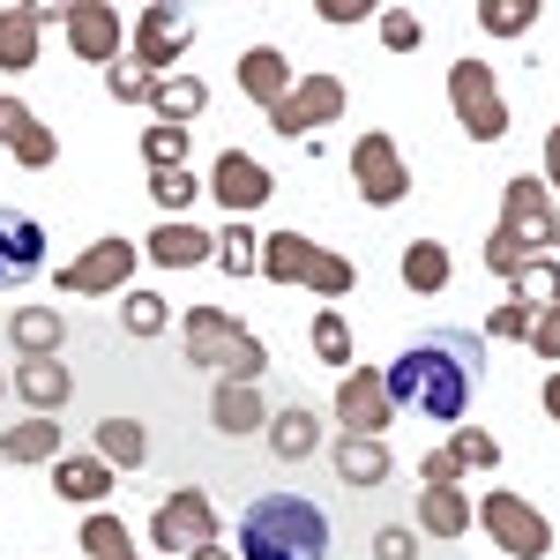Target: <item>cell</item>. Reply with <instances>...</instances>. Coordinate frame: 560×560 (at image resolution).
I'll list each match as a JSON object with an SVG mask.
<instances>
[{"instance_id":"16","label":"cell","mask_w":560,"mask_h":560,"mask_svg":"<svg viewBox=\"0 0 560 560\" xmlns=\"http://www.w3.org/2000/svg\"><path fill=\"white\" fill-rule=\"evenodd\" d=\"M8 388L31 404V419H52L68 396H75V374L60 366V359H15V374H8Z\"/></svg>"},{"instance_id":"8","label":"cell","mask_w":560,"mask_h":560,"mask_svg":"<svg viewBox=\"0 0 560 560\" xmlns=\"http://www.w3.org/2000/svg\"><path fill=\"white\" fill-rule=\"evenodd\" d=\"M255 329H240L224 306H187V322H179V345H187V366H202V374H232V351L247 345Z\"/></svg>"},{"instance_id":"26","label":"cell","mask_w":560,"mask_h":560,"mask_svg":"<svg viewBox=\"0 0 560 560\" xmlns=\"http://www.w3.org/2000/svg\"><path fill=\"white\" fill-rule=\"evenodd\" d=\"M60 419H23L0 433V464H60Z\"/></svg>"},{"instance_id":"44","label":"cell","mask_w":560,"mask_h":560,"mask_svg":"<svg viewBox=\"0 0 560 560\" xmlns=\"http://www.w3.org/2000/svg\"><path fill=\"white\" fill-rule=\"evenodd\" d=\"M374 560H419V530L411 523H382L374 530Z\"/></svg>"},{"instance_id":"54","label":"cell","mask_w":560,"mask_h":560,"mask_svg":"<svg viewBox=\"0 0 560 560\" xmlns=\"http://www.w3.org/2000/svg\"><path fill=\"white\" fill-rule=\"evenodd\" d=\"M553 247H560V210H553Z\"/></svg>"},{"instance_id":"5","label":"cell","mask_w":560,"mask_h":560,"mask_svg":"<svg viewBox=\"0 0 560 560\" xmlns=\"http://www.w3.org/2000/svg\"><path fill=\"white\" fill-rule=\"evenodd\" d=\"M478 523H486V538H493L501 553H516V560L553 553V523L538 516L523 493H486V501H478Z\"/></svg>"},{"instance_id":"14","label":"cell","mask_w":560,"mask_h":560,"mask_svg":"<svg viewBox=\"0 0 560 560\" xmlns=\"http://www.w3.org/2000/svg\"><path fill=\"white\" fill-rule=\"evenodd\" d=\"M60 31H68V45H75L83 60H97V68H113V60H120V45H128V31H120V8H105V0H75Z\"/></svg>"},{"instance_id":"18","label":"cell","mask_w":560,"mask_h":560,"mask_svg":"<svg viewBox=\"0 0 560 560\" xmlns=\"http://www.w3.org/2000/svg\"><path fill=\"white\" fill-rule=\"evenodd\" d=\"M113 486H120V471H113V464H97L90 448L52 464V493H60V501H75V509H105V493H113Z\"/></svg>"},{"instance_id":"6","label":"cell","mask_w":560,"mask_h":560,"mask_svg":"<svg viewBox=\"0 0 560 560\" xmlns=\"http://www.w3.org/2000/svg\"><path fill=\"white\" fill-rule=\"evenodd\" d=\"M351 179H359V195L374 202V210H396L404 195H411V173H404V150H396V135L366 128L351 142Z\"/></svg>"},{"instance_id":"38","label":"cell","mask_w":560,"mask_h":560,"mask_svg":"<svg viewBox=\"0 0 560 560\" xmlns=\"http://www.w3.org/2000/svg\"><path fill=\"white\" fill-rule=\"evenodd\" d=\"M187 135H195V128H165V120L142 135V158H150V173H173V165H187Z\"/></svg>"},{"instance_id":"12","label":"cell","mask_w":560,"mask_h":560,"mask_svg":"<svg viewBox=\"0 0 560 560\" xmlns=\"http://www.w3.org/2000/svg\"><path fill=\"white\" fill-rule=\"evenodd\" d=\"M337 419H345V433H382L388 419H396L382 366H351L345 382H337Z\"/></svg>"},{"instance_id":"2","label":"cell","mask_w":560,"mask_h":560,"mask_svg":"<svg viewBox=\"0 0 560 560\" xmlns=\"http://www.w3.org/2000/svg\"><path fill=\"white\" fill-rule=\"evenodd\" d=\"M240 560H329V516L300 493H261L240 516Z\"/></svg>"},{"instance_id":"31","label":"cell","mask_w":560,"mask_h":560,"mask_svg":"<svg viewBox=\"0 0 560 560\" xmlns=\"http://www.w3.org/2000/svg\"><path fill=\"white\" fill-rule=\"evenodd\" d=\"M396 269H404L411 292H441V284H448V247H441V240H404V261H396Z\"/></svg>"},{"instance_id":"45","label":"cell","mask_w":560,"mask_h":560,"mask_svg":"<svg viewBox=\"0 0 560 560\" xmlns=\"http://www.w3.org/2000/svg\"><path fill=\"white\" fill-rule=\"evenodd\" d=\"M31 128H38V113H31L23 97H0V142L23 150V135H31Z\"/></svg>"},{"instance_id":"11","label":"cell","mask_w":560,"mask_h":560,"mask_svg":"<svg viewBox=\"0 0 560 560\" xmlns=\"http://www.w3.org/2000/svg\"><path fill=\"white\" fill-rule=\"evenodd\" d=\"M210 195H217L232 217H247V210H261V202L277 195V179H269V165H261V158H247V150H224V158L210 165Z\"/></svg>"},{"instance_id":"20","label":"cell","mask_w":560,"mask_h":560,"mask_svg":"<svg viewBox=\"0 0 560 560\" xmlns=\"http://www.w3.org/2000/svg\"><path fill=\"white\" fill-rule=\"evenodd\" d=\"M210 427L224 433V441H240V433H261V427H269V411H261V388H255V382H217V396H210Z\"/></svg>"},{"instance_id":"52","label":"cell","mask_w":560,"mask_h":560,"mask_svg":"<svg viewBox=\"0 0 560 560\" xmlns=\"http://www.w3.org/2000/svg\"><path fill=\"white\" fill-rule=\"evenodd\" d=\"M195 560H232V546H202V553H195Z\"/></svg>"},{"instance_id":"43","label":"cell","mask_w":560,"mask_h":560,"mask_svg":"<svg viewBox=\"0 0 560 560\" xmlns=\"http://www.w3.org/2000/svg\"><path fill=\"white\" fill-rule=\"evenodd\" d=\"M530 322H538L530 306L501 300V306H493V314H486V337H509V345H523V337H530Z\"/></svg>"},{"instance_id":"28","label":"cell","mask_w":560,"mask_h":560,"mask_svg":"<svg viewBox=\"0 0 560 560\" xmlns=\"http://www.w3.org/2000/svg\"><path fill=\"white\" fill-rule=\"evenodd\" d=\"M419 530L427 538H464L471 530V493L464 486H427L419 493Z\"/></svg>"},{"instance_id":"10","label":"cell","mask_w":560,"mask_h":560,"mask_svg":"<svg viewBox=\"0 0 560 560\" xmlns=\"http://www.w3.org/2000/svg\"><path fill=\"white\" fill-rule=\"evenodd\" d=\"M187 45H195V23H187L179 8L158 0V8L135 15V45H128V52L150 68V75H179V52H187Z\"/></svg>"},{"instance_id":"15","label":"cell","mask_w":560,"mask_h":560,"mask_svg":"<svg viewBox=\"0 0 560 560\" xmlns=\"http://www.w3.org/2000/svg\"><path fill=\"white\" fill-rule=\"evenodd\" d=\"M45 269V224L31 210H0V284H31Z\"/></svg>"},{"instance_id":"47","label":"cell","mask_w":560,"mask_h":560,"mask_svg":"<svg viewBox=\"0 0 560 560\" xmlns=\"http://www.w3.org/2000/svg\"><path fill=\"white\" fill-rule=\"evenodd\" d=\"M15 158H23V165H31V173H45V165H52V158H60V135H52V128H45V120H38V128L23 135V150H15Z\"/></svg>"},{"instance_id":"53","label":"cell","mask_w":560,"mask_h":560,"mask_svg":"<svg viewBox=\"0 0 560 560\" xmlns=\"http://www.w3.org/2000/svg\"><path fill=\"white\" fill-rule=\"evenodd\" d=\"M97 560H135V546H120V553H97Z\"/></svg>"},{"instance_id":"21","label":"cell","mask_w":560,"mask_h":560,"mask_svg":"<svg viewBox=\"0 0 560 560\" xmlns=\"http://www.w3.org/2000/svg\"><path fill=\"white\" fill-rule=\"evenodd\" d=\"M322 448V419H314V404H284V411H269V456L277 464H306Z\"/></svg>"},{"instance_id":"42","label":"cell","mask_w":560,"mask_h":560,"mask_svg":"<svg viewBox=\"0 0 560 560\" xmlns=\"http://www.w3.org/2000/svg\"><path fill=\"white\" fill-rule=\"evenodd\" d=\"M306 292L345 300V292H351V261H345V255H314V269H306Z\"/></svg>"},{"instance_id":"39","label":"cell","mask_w":560,"mask_h":560,"mask_svg":"<svg viewBox=\"0 0 560 560\" xmlns=\"http://www.w3.org/2000/svg\"><path fill=\"white\" fill-rule=\"evenodd\" d=\"M120 322H128V337H165L173 314H165L158 292H128V300H120Z\"/></svg>"},{"instance_id":"24","label":"cell","mask_w":560,"mask_h":560,"mask_svg":"<svg viewBox=\"0 0 560 560\" xmlns=\"http://www.w3.org/2000/svg\"><path fill=\"white\" fill-rule=\"evenodd\" d=\"M314 255H322V247H314L306 232H269V240H261V269H255V277H269V284H306Z\"/></svg>"},{"instance_id":"22","label":"cell","mask_w":560,"mask_h":560,"mask_svg":"<svg viewBox=\"0 0 560 560\" xmlns=\"http://www.w3.org/2000/svg\"><path fill=\"white\" fill-rule=\"evenodd\" d=\"M240 90H247L261 113H269V105L292 90V60H284L277 45H247V52H240Z\"/></svg>"},{"instance_id":"36","label":"cell","mask_w":560,"mask_h":560,"mask_svg":"<svg viewBox=\"0 0 560 560\" xmlns=\"http://www.w3.org/2000/svg\"><path fill=\"white\" fill-rule=\"evenodd\" d=\"M195 195H202V179L187 173V165H173V173H150V202H158L165 217H179Z\"/></svg>"},{"instance_id":"1","label":"cell","mask_w":560,"mask_h":560,"mask_svg":"<svg viewBox=\"0 0 560 560\" xmlns=\"http://www.w3.org/2000/svg\"><path fill=\"white\" fill-rule=\"evenodd\" d=\"M478 366H486V351L471 329H433L411 351H396V366H382V382L396 411H427L433 427H456L478 396Z\"/></svg>"},{"instance_id":"27","label":"cell","mask_w":560,"mask_h":560,"mask_svg":"<svg viewBox=\"0 0 560 560\" xmlns=\"http://www.w3.org/2000/svg\"><path fill=\"white\" fill-rule=\"evenodd\" d=\"M202 105H210V83H202V75H158V90H150V113H158L165 128L202 120Z\"/></svg>"},{"instance_id":"7","label":"cell","mask_w":560,"mask_h":560,"mask_svg":"<svg viewBox=\"0 0 560 560\" xmlns=\"http://www.w3.org/2000/svg\"><path fill=\"white\" fill-rule=\"evenodd\" d=\"M135 261H142V247L113 232V240H97L90 255H75L68 269H60V292H68V300H105V292H120V284L135 277Z\"/></svg>"},{"instance_id":"33","label":"cell","mask_w":560,"mask_h":560,"mask_svg":"<svg viewBox=\"0 0 560 560\" xmlns=\"http://www.w3.org/2000/svg\"><path fill=\"white\" fill-rule=\"evenodd\" d=\"M448 456H456V471H493L501 464V441L478 427H448Z\"/></svg>"},{"instance_id":"46","label":"cell","mask_w":560,"mask_h":560,"mask_svg":"<svg viewBox=\"0 0 560 560\" xmlns=\"http://www.w3.org/2000/svg\"><path fill=\"white\" fill-rule=\"evenodd\" d=\"M523 345L538 351V359H546V366H560V306H546V314H538V322H530V337H523Z\"/></svg>"},{"instance_id":"13","label":"cell","mask_w":560,"mask_h":560,"mask_svg":"<svg viewBox=\"0 0 560 560\" xmlns=\"http://www.w3.org/2000/svg\"><path fill=\"white\" fill-rule=\"evenodd\" d=\"M501 232H516L523 247H553V202H546L538 173H516L501 187Z\"/></svg>"},{"instance_id":"41","label":"cell","mask_w":560,"mask_h":560,"mask_svg":"<svg viewBox=\"0 0 560 560\" xmlns=\"http://www.w3.org/2000/svg\"><path fill=\"white\" fill-rule=\"evenodd\" d=\"M419 38H427L419 8H382V45L388 52H419Z\"/></svg>"},{"instance_id":"19","label":"cell","mask_w":560,"mask_h":560,"mask_svg":"<svg viewBox=\"0 0 560 560\" xmlns=\"http://www.w3.org/2000/svg\"><path fill=\"white\" fill-rule=\"evenodd\" d=\"M8 345L23 351V359H60V345H68L60 306H15L8 314Z\"/></svg>"},{"instance_id":"29","label":"cell","mask_w":560,"mask_h":560,"mask_svg":"<svg viewBox=\"0 0 560 560\" xmlns=\"http://www.w3.org/2000/svg\"><path fill=\"white\" fill-rule=\"evenodd\" d=\"M0 68H8V75L38 68V8H31V0H23V8H0Z\"/></svg>"},{"instance_id":"3","label":"cell","mask_w":560,"mask_h":560,"mask_svg":"<svg viewBox=\"0 0 560 560\" xmlns=\"http://www.w3.org/2000/svg\"><path fill=\"white\" fill-rule=\"evenodd\" d=\"M448 105H456V120H464V135H471V142H501V135H509L501 83H493V68H486L478 52H464V60L448 68Z\"/></svg>"},{"instance_id":"25","label":"cell","mask_w":560,"mask_h":560,"mask_svg":"<svg viewBox=\"0 0 560 560\" xmlns=\"http://www.w3.org/2000/svg\"><path fill=\"white\" fill-rule=\"evenodd\" d=\"M388 471H396V464H388L382 433H345V441H337V478H345V486H382Z\"/></svg>"},{"instance_id":"48","label":"cell","mask_w":560,"mask_h":560,"mask_svg":"<svg viewBox=\"0 0 560 560\" xmlns=\"http://www.w3.org/2000/svg\"><path fill=\"white\" fill-rule=\"evenodd\" d=\"M419 478H427V486H464V471H456V456H448V448L419 456Z\"/></svg>"},{"instance_id":"51","label":"cell","mask_w":560,"mask_h":560,"mask_svg":"<svg viewBox=\"0 0 560 560\" xmlns=\"http://www.w3.org/2000/svg\"><path fill=\"white\" fill-rule=\"evenodd\" d=\"M546 187H560V128L546 135Z\"/></svg>"},{"instance_id":"30","label":"cell","mask_w":560,"mask_h":560,"mask_svg":"<svg viewBox=\"0 0 560 560\" xmlns=\"http://www.w3.org/2000/svg\"><path fill=\"white\" fill-rule=\"evenodd\" d=\"M509 284H516L509 300H516V306H530V314H546V306H560V255L523 261V269L509 277Z\"/></svg>"},{"instance_id":"35","label":"cell","mask_w":560,"mask_h":560,"mask_svg":"<svg viewBox=\"0 0 560 560\" xmlns=\"http://www.w3.org/2000/svg\"><path fill=\"white\" fill-rule=\"evenodd\" d=\"M105 90H113L120 105H150V90H158V75H150V68H142L135 52H120V60L105 68Z\"/></svg>"},{"instance_id":"17","label":"cell","mask_w":560,"mask_h":560,"mask_svg":"<svg viewBox=\"0 0 560 560\" xmlns=\"http://www.w3.org/2000/svg\"><path fill=\"white\" fill-rule=\"evenodd\" d=\"M142 255L158 261V269H195V261L217 255V240L202 232V224H187V217H165V224L142 240Z\"/></svg>"},{"instance_id":"34","label":"cell","mask_w":560,"mask_h":560,"mask_svg":"<svg viewBox=\"0 0 560 560\" xmlns=\"http://www.w3.org/2000/svg\"><path fill=\"white\" fill-rule=\"evenodd\" d=\"M538 23V0H486L478 8V31H493V38H523Z\"/></svg>"},{"instance_id":"49","label":"cell","mask_w":560,"mask_h":560,"mask_svg":"<svg viewBox=\"0 0 560 560\" xmlns=\"http://www.w3.org/2000/svg\"><path fill=\"white\" fill-rule=\"evenodd\" d=\"M374 8L366 0H322V23H366Z\"/></svg>"},{"instance_id":"50","label":"cell","mask_w":560,"mask_h":560,"mask_svg":"<svg viewBox=\"0 0 560 560\" xmlns=\"http://www.w3.org/2000/svg\"><path fill=\"white\" fill-rule=\"evenodd\" d=\"M538 404H546V419H553V427H560V366H553V374H546V396H538Z\"/></svg>"},{"instance_id":"32","label":"cell","mask_w":560,"mask_h":560,"mask_svg":"<svg viewBox=\"0 0 560 560\" xmlns=\"http://www.w3.org/2000/svg\"><path fill=\"white\" fill-rule=\"evenodd\" d=\"M217 269H224V277H255L261 269V240L247 232V217H232V224L217 232Z\"/></svg>"},{"instance_id":"40","label":"cell","mask_w":560,"mask_h":560,"mask_svg":"<svg viewBox=\"0 0 560 560\" xmlns=\"http://www.w3.org/2000/svg\"><path fill=\"white\" fill-rule=\"evenodd\" d=\"M75 546H83V553L97 560V553H120V546H135V538H128V523H120V516L90 509V516H83V538H75Z\"/></svg>"},{"instance_id":"9","label":"cell","mask_w":560,"mask_h":560,"mask_svg":"<svg viewBox=\"0 0 560 560\" xmlns=\"http://www.w3.org/2000/svg\"><path fill=\"white\" fill-rule=\"evenodd\" d=\"M337 113H345V83H337V75H300V83L284 90L277 105H269V128H277V135H292V142H300V135L329 128Z\"/></svg>"},{"instance_id":"4","label":"cell","mask_w":560,"mask_h":560,"mask_svg":"<svg viewBox=\"0 0 560 560\" xmlns=\"http://www.w3.org/2000/svg\"><path fill=\"white\" fill-rule=\"evenodd\" d=\"M150 546H165V560H195L202 546H217V509L202 486H179L158 501V516H150Z\"/></svg>"},{"instance_id":"37","label":"cell","mask_w":560,"mask_h":560,"mask_svg":"<svg viewBox=\"0 0 560 560\" xmlns=\"http://www.w3.org/2000/svg\"><path fill=\"white\" fill-rule=\"evenodd\" d=\"M314 351H322V366H351V329L337 306H322L314 314Z\"/></svg>"},{"instance_id":"23","label":"cell","mask_w":560,"mask_h":560,"mask_svg":"<svg viewBox=\"0 0 560 560\" xmlns=\"http://www.w3.org/2000/svg\"><path fill=\"white\" fill-rule=\"evenodd\" d=\"M90 456H97V464H113V471H142V464H150V433L135 427V419H120V411H113V419H97V441H90Z\"/></svg>"}]
</instances>
